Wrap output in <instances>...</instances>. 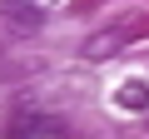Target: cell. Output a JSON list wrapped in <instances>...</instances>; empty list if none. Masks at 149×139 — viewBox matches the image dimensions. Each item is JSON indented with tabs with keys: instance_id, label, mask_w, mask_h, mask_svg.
Returning <instances> with one entry per match:
<instances>
[{
	"instance_id": "cell-1",
	"label": "cell",
	"mask_w": 149,
	"mask_h": 139,
	"mask_svg": "<svg viewBox=\"0 0 149 139\" xmlns=\"http://www.w3.org/2000/svg\"><path fill=\"white\" fill-rule=\"evenodd\" d=\"M114 104H119V109H134V114H139V109H149V85H144V80L119 85V90H114Z\"/></svg>"
},
{
	"instance_id": "cell-2",
	"label": "cell",
	"mask_w": 149,
	"mask_h": 139,
	"mask_svg": "<svg viewBox=\"0 0 149 139\" xmlns=\"http://www.w3.org/2000/svg\"><path fill=\"white\" fill-rule=\"evenodd\" d=\"M114 50H119V35H100L95 45H85V55H90V60H104V55H114Z\"/></svg>"
}]
</instances>
